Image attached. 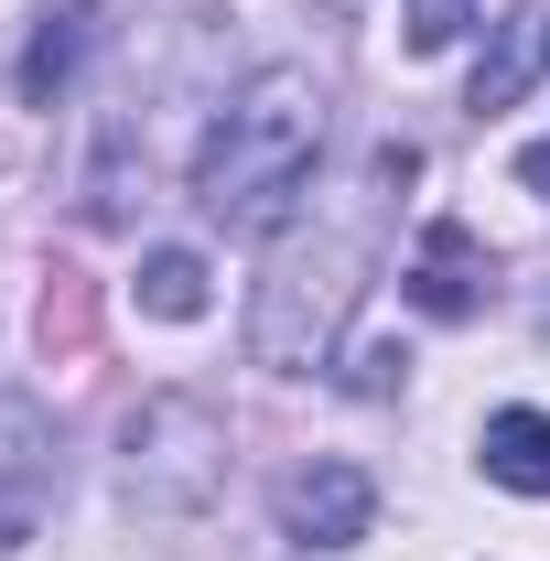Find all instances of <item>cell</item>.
Returning <instances> with one entry per match:
<instances>
[{
	"label": "cell",
	"mask_w": 550,
	"mask_h": 561,
	"mask_svg": "<svg viewBox=\"0 0 550 561\" xmlns=\"http://www.w3.org/2000/svg\"><path fill=\"white\" fill-rule=\"evenodd\" d=\"M540 66H550V11H507L496 44H485V66H475V108H485V119L518 108V98L540 87Z\"/></svg>",
	"instance_id": "cell-6"
},
{
	"label": "cell",
	"mask_w": 550,
	"mask_h": 561,
	"mask_svg": "<svg viewBox=\"0 0 550 561\" xmlns=\"http://www.w3.org/2000/svg\"><path fill=\"white\" fill-rule=\"evenodd\" d=\"M518 184H529V195H550V140H529V151H518Z\"/></svg>",
	"instance_id": "cell-11"
},
{
	"label": "cell",
	"mask_w": 550,
	"mask_h": 561,
	"mask_svg": "<svg viewBox=\"0 0 550 561\" xmlns=\"http://www.w3.org/2000/svg\"><path fill=\"white\" fill-rule=\"evenodd\" d=\"M87 22H98V11H66V22H55V33L22 55V98H55V87L76 76V55H87Z\"/></svg>",
	"instance_id": "cell-9"
},
{
	"label": "cell",
	"mask_w": 550,
	"mask_h": 561,
	"mask_svg": "<svg viewBox=\"0 0 550 561\" xmlns=\"http://www.w3.org/2000/svg\"><path fill=\"white\" fill-rule=\"evenodd\" d=\"M389 184H411V140H378L356 216H313V227H291V238L271 249L260 302H249V356H260V367L313 378V367L345 346V313H356V291L378 280V216H389Z\"/></svg>",
	"instance_id": "cell-1"
},
{
	"label": "cell",
	"mask_w": 550,
	"mask_h": 561,
	"mask_svg": "<svg viewBox=\"0 0 550 561\" xmlns=\"http://www.w3.org/2000/svg\"><path fill=\"white\" fill-rule=\"evenodd\" d=\"M485 476L507 496H550V411H496L485 421Z\"/></svg>",
	"instance_id": "cell-7"
},
{
	"label": "cell",
	"mask_w": 550,
	"mask_h": 561,
	"mask_svg": "<svg viewBox=\"0 0 550 561\" xmlns=\"http://www.w3.org/2000/svg\"><path fill=\"white\" fill-rule=\"evenodd\" d=\"M465 22H475V0H411V33H400V44H411V55H443Z\"/></svg>",
	"instance_id": "cell-10"
},
{
	"label": "cell",
	"mask_w": 550,
	"mask_h": 561,
	"mask_svg": "<svg viewBox=\"0 0 550 561\" xmlns=\"http://www.w3.org/2000/svg\"><path fill=\"white\" fill-rule=\"evenodd\" d=\"M367 518H378V486L356 476V465H302V476H280V529L302 540V551H356L367 540Z\"/></svg>",
	"instance_id": "cell-4"
},
{
	"label": "cell",
	"mask_w": 550,
	"mask_h": 561,
	"mask_svg": "<svg viewBox=\"0 0 550 561\" xmlns=\"http://www.w3.org/2000/svg\"><path fill=\"white\" fill-rule=\"evenodd\" d=\"M400 280H411V302L432 313V324H465V313L485 302V249H475V227H454V216H443V227L411 249V271H400Z\"/></svg>",
	"instance_id": "cell-5"
},
{
	"label": "cell",
	"mask_w": 550,
	"mask_h": 561,
	"mask_svg": "<svg viewBox=\"0 0 550 561\" xmlns=\"http://www.w3.org/2000/svg\"><path fill=\"white\" fill-rule=\"evenodd\" d=\"M140 313L195 324V313H206V260H195V249H151V260H140Z\"/></svg>",
	"instance_id": "cell-8"
},
{
	"label": "cell",
	"mask_w": 550,
	"mask_h": 561,
	"mask_svg": "<svg viewBox=\"0 0 550 561\" xmlns=\"http://www.w3.org/2000/svg\"><path fill=\"white\" fill-rule=\"evenodd\" d=\"M313 151H324V87L302 66H260L195 151V206L216 227H271L313 184Z\"/></svg>",
	"instance_id": "cell-2"
},
{
	"label": "cell",
	"mask_w": 550,
	"mask_h": 561,
	"mask_svg": "<svg viewBox=\"0 0 550 561\" xmlns=\"http://www.w3.org/2000/svg\"><path fill=\"white\" fill-rule=\"evenodd\" d=\"M216 454H227V432H216L206 400H151L130 421V496L140 507H206L216 496Z\"/></svg>",
	"instance_id": "cell-3"
}]
</instances>
